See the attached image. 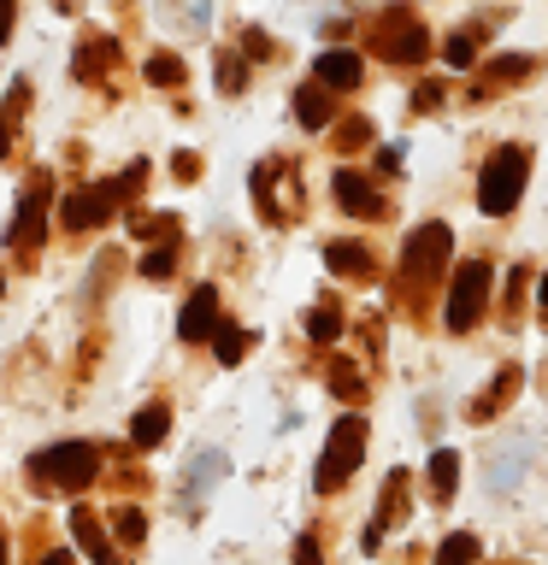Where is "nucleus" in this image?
<instances>
[{"mask_svg": "<svg viewBox=\"0 0 548 565\" xmlns=\"http://www.w3.org/2000/svg\"><path fill=\"white\" fill-rule=\"evenodd\" d=\"M525 177H530V153L519 148V141L495 148L484 159V177H477V206H484L489 218L513 212V206H519V194H525Z\"/></svg>", "mask_w": 548, "mask_h": 565, "instance_id": "1", "label": "nucleus"}, {"mask_svg": "<svg viewBox=\"0 0 548 565\" xmlns=\"http://www.w3.org/2000/svg\"><path fill=\"white\" fill-rule=\"evenodd\" d=\"M30 471H35V483L77 494V489H88V483L101 477V448H95V441H60V448L35 454Z\"/></svg>", "mask_w": 548, "mask_h": 565, "instance_id": "2", "label": "nucleus"}, {"mask_svg": "<svg viewBox=\"0 0 548 565\" xmlns=\"http://www.w3.org/2000/svg\"><path fill=\"white\" fill-rule=\"evenodd\" d=\"M360 459H366V418L360 413H342L330 424V441H325V454H318V477L313 483L318 489H342L354 471H360Z\"/></svg>", "mask_w": 548, "mask_h": 565, "instance_id": "3", "label": "nucleus"}, {"mask_svg": "<svg viewBox=\"0 0 548 565\" xmlns=\"http://www.w3.org/2000/svg\"><path fill=\"white\" fill-rule=\"evenodd\" d=\"M449 247H454L449 224H419L401 247V282L407 289H431V282L449 271Z\"/></svg>", "mask_w": 548, "mask_h": 565, "instance_id": "4", "label": "nucleus"}, {"mask_svg": "<svg viewBox=\"0 0 548 565\" xmlns=\"http://www.w3.org/2000/svg\"><path fill=\"white\" fill-rule=\"evenodd\" d=\"M371 47H378L389 65H419L424 53H431V30H424L407 7H383L378 24H371Z\"/></svg>", "mask_w": 548, "mask_h": 565, "instance_id": "5", "label": "nucleus"}, {"mask_svg": "<svg viewBox=\"0 0 548 565\" xmlns=\"http://www.w3.org/2000/svg\"><path fill=\"white\" fill-rule=\"evenodd\" d=\"M484 307H489V265H484V259H466V265L454 271V282H449L442 324H449V335H466L477 318H484Z\"/></svg>", "mask_w": 548, "mask_h": 565, "instance_id": "6", "label": "nucleus"}, {"mask_svg": "<svg viewBox=\"0 0 548 565\" xmlns=\"http://www.w3.org/2000/svg\"><path fill=\"white\" fill-rule=\"evenodd\" d=\"M530 459H537V436H507V441H495V448L484 454V489H489V494H513V489L525 483Z\"/></svg>", "mask_w": 548, "mask_h": 565, "instance_id": "7", "label": "nucleus"}, {"mask_svg": "<svg viewBox=\"0 0 548 565\" xmlns=\"http://www.w3.org/2000/svg\"><path fill=\"white\" fill-rule=\"evenodd\" d=\"M330 189H336V206L354 212V218H383V212H389V201L378 194V183H371V177H360V171H348V166L330 177Z\"/></svg>", "mask_w": 548, "mask_h": 565, "instance_id": "8", "label": "nucleus"}, {"mask_svg": "<svg viewBox=\"0 0 548 565\" xmlns=\"http://www.w3.org/2000/svg\"><path fill=\"white\" fill-rule=\"evenodd\" d=\"M113 206H118L113 183L77 189V194H65V206H60V224H65V230H88V224H106V218H113Z\"/></svg>", "mask_w": 548, "mask_h": 565, "instance_id": "9", "label": "nucleus"}, {"mask_svg": "<svg viewBox=\"0 0 548 565\" xmlns=\"http://www.w3.org/2000/svg\"><path fill=\"white\" fill-rule=\"evenodd\" d=\"M177 335H183V342H212V335H219V289H194L189 295V307L177 312Z\"/></svg>", "mask_w": 548, "mask_h": 565, "instance_id": "10", "label": "nucleus"}, {"mask_svg": "<svg viewBox=\"0 0 548 565\" xmlns=\"http://www.w3.org/2000/svg\"><path fill=\"white\" fill-rule=\"evenodd\" d=\"M42 218H48V177H30V189H24V201H18V218L7 236L12 242H35L42 236Z\"/></svg>", "mask_w": 548, "mask_h": 565, "instance_id": "11", "label": "nucleus"}, {"mask_svg": "<svg viewBox=\"0 0 548 565\" xmlns=\"http://www.w3.org/2000/svg\"><path fill=\"white\" fill-rule=\"evenodd\" d=\"M71 536H77V547L95 565H118V547H113V536H106V524L95 519V512H83V507L71 512Z\"/></svg>", "mask_w": 548, "mask_h": 565, "instance_id": "12", "label": "nucleus"}, {"mask_svg": "<svg viewBox=\"0 0 548 565\" xmlns=\"http://www.w3.org/2000/svg\"><path fill=\"white\" fill-rule=\"evenodd\" d=\"M313 77L325 83V88H360L366 65H360V53H348V47H330V53H318Z\"/></svg>", "mask_w": 548, "mask_h": 565, "instance_id": "13", "label": "nucleus"}, {"mask_svg": "<svg viewBox=\"0 0 548 565\" xmlns=\"http://www.w3.org/2000/svg\"><path fill=\"white\" fill-rule=\"evenodd\" d=\"M401 512H407V477L396 471V477L383 483V494H378V519H371V530H366V547H378V542H383V530L396 524Z\"/></svg>", "mask_w": 548, "mask_h": 565, "instance_id": "14", "label": "nucleus"}, {"mask_svg": "<svg viewBox=\"0 0 548 565\" xmlns=\"http://www.w3.org/2000/svg\"><path fill=\"white\" fill-rule=\"evenodd\" d=\"M513 395H519V371H502L495 383H484V395L472 401V424H489L495 413H507Z\"/></svg>", "mask_w": 548, "mask_h": 565, "instance_id": "15", "label": "nucleus"}, {"mask_svg": "<svg viewBox=\"0 0 548 565\" xmlns=\"http://www.w3.org/2000/svg\"><path fill=\"white\" fill-rule=\"evenodd\" d=\"M224 471H230V459L219 454V448H201L189 459V501H201V494H212L224 483Z\"/></svg>", "mask_w": 548, "mask_h": 565, "instance_id": "16", "label": "nucleus"}, {"mask_svg": "<svg viewBox=\"0 0 548 565\" xmlns=\"http://www.w3.org/2000/svg\"><path fill=\"white\" fill-rule=\"evenodd\" d=\"M113 60H118L113 35H88V42L77 47V65H71V71H77V77L88 83V77H106V65H113Z\"/></svg>", "mask_w": 548, "mask_h": 565, "instance_id": "17", "label": "nucleus"}, {"mask_svg": "<svg viewBox=\"0 0 548 565\" xmlns=\"http://www.w3.org/2000/svg\"><path fill=\"white\" fill-rule=\"evenodd\" d=\"M295 118L307 124V130H325V124H330V95H325V83H301V88H295Z\"/></svg>", "mask_w": 548, "mask_h": 565, "instance_id": "18", "label": "nucleus"}, {"mask_svg": "<svg viewBox=\"0 0 548 565\" xmlns=\"http://www.w3.org/2000/svg\"><path fill=\"white\" fill-rule=\"evenodd\" d=\"M166 430H171V413H166V406H141V413L130 418V441H136V448H159V441H166Z\"/></svg>", "mask_w": 548, "mask_h": 565, "instance_id": "19", "label": "nucleus"}, {"mask_svg": "<svg viewBox=\"0 0 548 565\" xmlns=\"http://www.w3.org/2000/svg\"><path fill=\"white\" fill-rule=\"evenodd\" d=\"M325 265L336 277H371V254L366 247H354V242H330L325 247Z\"/></svg>", "mask_w": 548, "mask_h": 565, "instance_id": "20", "label": "nucleus"}, {"mask_svg": "<svg viewBox=\"0 0 548 565\" xmlns=\"http://www.w3.org/2000/svg\"><path fill=\"white\" fill-rule=\"evenodd\" d=\"M424 471H431V494H436V501H449V494L460 489V454L454 448H436Z\"/></svg>", "mask_w": 548, "mask_h": 565, "instance_id": "21", "label": "nucleus"}, {"mask_svg": "<svg viewBox=\"0 0 548 565\" xmlns=\"http://www.w3.org/2000/svg\"><path fill=\"white\" fill-rule=\"evenodd\" d=\"M484 559V542L472 536V530H454V536H442L436 547V565H477Z\"/></svg>", "mask_w": 548, "mask_h": 565, "instance_id": "22", "label": "nucleus"}, {"mask_svg": "<svg viewBox=\"0 0 548 565\" xmlns=\"http://www.w3.org/2000/svg\"><path fill=\"white\" fill-rule=\"evenodd\" d=\"M530 71H537V60H530V53H507V60H495V65L484 71V88L519 83V77H530Z\"/></svg>", "mask_w": 548, "mask_h": 565, "instance_id": "23", "label": "nucleus"}, {"mask_svg": "<svg viewBox=\"0 0 548 565\" xmlns=\"http://www.w3.org/2000/svg\"><path fill=\"white\" fill-rule=\"evenodd\" d=\"M113 536H118L124 547H141V542H148V519H141V507H118V512H113Z\"/></svg>", "mask_w": 548, "mask_h": 565, "instance_id": "24", "label": "nucleus"}, {"mask_svg": "<svg viewBox=\"0 0 548 565\" xmlns=\"http://www.w3.org/2000/svg\"><path fill=\"white\" fill-rule=\"evenodd\" d=\"M212 353H219V365H236L247 353V330L242 324H219V335H212Z\"/></svg>", "mask_w": 548, "mask_h": 565, "instance_id": "25", "label": "nucleus"}, {"mask_svg": "<svg viewBox=\"0 0 548 565\" xmlns=\"http://www.w3.org/2000/svg\"><path fill=\"white\" fill-rule=\"evenodd\" d=\"M307 335H313V342H336V335H342V312H336L330 300H325V307H313L307 312Z\"/></svg>", "mask_w": 548, "mask_h": 565, "instance_id": "26", "label": "nucleus"}, {"mask_svg": "<svg viewBox=\"0 0 548 565\" xmlns=\"http://www.w3.org/2000/svg\"><path fill=\"white\" fill-rule=\"evenodd\" d=\"M330 388H336L342 401H360V395H366V377H360L348 360H336V365H330Z\"/></svg>", "mask_w": 548, "mask_h": 565, "instance_id": "27", "label": "nucleus"}, {"mask_svg": "<svg viewBox=\"0 0 548 565\" xmlns=\"http://www.w3.org/2000/svg\"><path fill=\"white\" fill-rule=\"evenodd\" d=\"M148 83L177 88V83H183V60H177V53H154V60H148Z\"/></svg>", "mask_w": 548, "mask_h": 565, "instance_id": "28", "label": "nucleus"}, {"mask_svg": "<svg viewBox=\"0 0 548 565\" xmlns=\"http://www.w3.org/2000/svg\"><path fill=\"white\" fill-rule=\"evenodd\" d=\"M442 60H449V71H472L477 42H472V35H449V42H442Z\"/></svg>", "mask_w": 548, "mask_h": 565, "instance_id": "29", "label": "nucleus"}, {"mask_svg": "<svg viewBox=\"0 0 548 565\" xmlns=\"http://www.w3.org/2000/svg\"><path fill=\"white\" fill-rule=\"evenodd\" d=\"M242 83H247V65L236 60V53H219V88H224V95H236Z\"/></svg>", "mask_w": 548, "mask_h": 565, "instance_id": "30", "label": "nucleus"}, {"mask_svg": "<svg viewBox=\"0 0 548 565\" xmlns=\"http://www.w3.org/2000/svg\"><path fill=\"white\" fill-rule=\"evenodd\" d=\"M171 265H177V247L166 242V247H154V254L141 259V277H171Z\"/></svg>", "mask_w": 548, "mask_h": 565, "instance_id": "31", "label": "nucleus"}, {"mask_svg": "<svg viewBox=\"0 0 548 565\" xmlns=\"http://www.w3.org/2000/svg\"><path fill=\"white\" fill-rule=\"evenodd\" d=\"M366 141H371V124L366 118H348L342 124V148H366Z\"/></svg>", "mask_w": 548, "mask_h": 565, "instance_id": "32", "label": "nucleus"}, {"mask_svg": "<svg viewBox=\"0 0 548 565\" xmlns=\"http://www.w3.org/2000/svg\"><path fill=\"white\" fill-rule=\"evenodd\" d=\"M413 106H419V113H436V106H442V83H419Z\"/></svg>", "mask_w": 548, "mask_h": 565, "instance_id": "33", "label": "nucleus"}, {"mask_svg": "<svg viewBox=\"0 0 548 565\" xmlns=\"http://www.w3.org/2000/svg\"><path fill=\"white\" fill-rule=\"evenodd\" d=\"M295 565H325V554H318V542H313V536H301V542H295Z\"/></svg>", "mask_w": 548, "mask_h": 565, "instance_id": "34", "label": "nucleus"}, {"mask_svg": "<svg viewBox=\"0 0 548 565\" xmlns=\"http://www.w3.org/2000/svg\"><path fill=\"white\" fill-rule=\"evenodd\" d=\"M171 166H177V177H201V159H194V153H177Z\"/></svg>", "mask_w": 548, "mask_h": 565, "instance_id": "35", "label": "nucleus"}, {"mask_svg": "<svg viewBox=\"0 0 548 565\" xmlns=\"http://www.w3.org/2000/svg\"><path fill=\"white\" fill-rule=\"evenodd\" d=\"M247 53H254V60H265V53H272V42H265L260 30H247Z\"/></svg>", "mask_w": 548, "mask_h": 565, "instance_id": "36", "label": "nucleus"}, {"mask_svg": "<svg viewBox=\"0 0 548 565\" xmlns=\"http://www.w3.org/2000/svg\"><path fill=\"white\" fill-rule=\"evenodd\" d=\"M12 7H18V0H0V42L12 35Z\"/></svg>", "mask_w": 548, "mask_h": 565, "instance_id": "37", "label": "nucleus"}, {"mask_svg": "<svg viewBox=\"0 0 548 565\" xmlns=\"http://www.w3.org/2000/svg\"><path fill=\"white\" fill-rule=\"evenodd\" d=\"M12 148V118H0V153Z\"/></svg>", "mask_w": 548, "mask_h": 565, "instance_id": "38", "label": "nucleus"}, {"mask_svg": "<svg viewBox=\"0 0 548 565\" xmlns=\"http://www.w3.org/2000/svg\"><path fill=\"white\" fill-rule=\"evenodd\" d=\"M537 307L548 312V271H542V282H537Z\"/></svg>", "mask_w": 548, "mask_h": 565, "instance_id": "39", "label": "nucleus"}, {"mask_svg": "<svg viewBox=\"0 0 548 565\" xmlns=\"http://www.w3.org/2000/svg\"><path fill=\"white\" fill-rule=\"evenodd\" d=\"M42 565H77V559H71V554H48Z\"/></svg>", "mask_w": 548, "mask_h": 565, "instance_id": "40", "label": "nucleus"}]
</instances>
